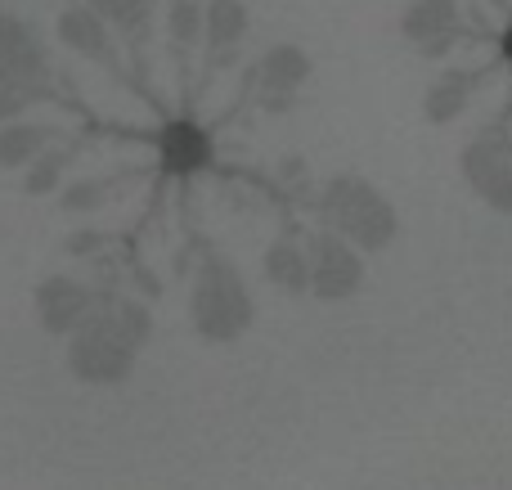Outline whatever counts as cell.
Listing matches in <instances>:
<instances>
[{
	"instance_id": "1",
	"label": "cell",
	"mask_w": 512,
	"mask_h": 490,
	"mask_svg": "<svg viewBox=\"0 0 512 490\" xmlns=\"http://www.w3.org/2000/svg\"><path fill=\"white\" fill-rule=\"evenodd\" d=\"M68 338L72 378L90 387H117L135 374V360H140L144 342L153 338V315L135 297L95 293Z\"/></svg>"
},
{
	"instance_id": "2",
	"label": "cell",
	"mask_w": 512,
	"mask_h": 490,
	"mask_svg": "<svg viewBox=\"0 0 512 490\" xmlns=\"http://www.w3.org/2000/svg\"><path fill=\"white\" fill-rule=\"evenodd\" d=\"M256 320V302L248 279L239 275L230 257L207 252L203 266L194 275V293H189V324L203 342H239Z\"/></svg>"
},
{
	"instance_id": "3",
	"label": "cell",
	"mask_w": 512,
	"mask_h": 490,
	"mask_svg": "<svg viewBox=\"0 0 512 490\" xmlns=\"http://www.w3.org/2000/svg\"><path fill=\"white\" fill-rule=\"evenodd\" d=\"M319 212L333 234H342L360 252H387L400 234V216L391 198L364 176H333L319 194Z\"/></svg>"
},
{
	"instance_id": "4",
	"label": "cell",
	"mask_w": 512,
	"mask_h": 490,
	"mask_svg": "<svg viewBox=\"0 0 512 490\" xmlns=\"http://www.w3.org/2000/svg\"><path fill=\"white\" fill-rule=\"evenodd\" d=\"M463 180L499 216H512V135L486 131L463 149Z\"/></svg>"
},
{
	"instance_id": "5",
	"label": "cell",
	"mask_w": 512,
	"mask_h": 490,
	"mask_svg": "<svg viewBox=\"0 0 512 490\" xmlns=\"http://www.w3.org/2000/svg\"><path fill=\"white\" fill-rule=\"evenodd\" d=\"M306 257H310V293L319 302H346L360 293L364 284V252L351 248L342 234L319 230L306 239Z\"/></svg>"
},
{
	"instance_id": "6",
	"label": "cell",
	"mask_w": 512,
	"mask_h": 490,
	"mask_svg": "<svg viewBox=\"0 0 512 490\" xmlns=\"http://www.w3.org/2000/svg\"><path fill=\"white\" fill-rule=\"evenodd\" d=\"M310 72H315V63H310V54L301 45L292 41L270 45L261 54V63H256V108L270 117L292 113L297 108V90L310 81Z\"/></svg>"
},
{
	"instance_id": "7",
	"label": "cell",
	"mask_w": 512,
	"mask_h": 490,
	"mask_svg": "<svg viewBox=\"0 0 512 490\" xmlns=\"http://www.w3.org/2000/svg\"><path fill=\"white\" fill-rule=\"evenodd\" d=\"M90 297H95V293H90L81 279L50 275V279H41V284H36V320H41L45 333L68 338V333L81 324V315H86Z\"/></svg>"
},
{
	"instance_id": "8",
	"label": "cell",
	"mask_w": 512,
	"mask_h": 490,
	"mask_svg": "<svg viewBox=\"0 0 512 490\" xmlns=\"http://www.w3.org/2000/svg\"><path fill=\"white\" fill-rule=\"evenodd\" d=\"M54 32H59V41L68 45L72 54H81V59H90V63H104V68L117 72L113 27H108L90 5H68L59 14V23H54Z\"/></svg>"
},
{
	"instance_id": "9",
	"label": "cell",
	"mask_w": 512,
	"mask_h": 490,
	"mask_svg": "<svg viewBox=\"0 0 512 490\" xmlns=\"http://www.w3.org/2000/svg\"><path fill=\"white\" fill-rule=\"evenodd\" d=\"M45 72H50V59H45V45L36 41V32L23 18L0 9V77L45 81Z\"/></svg>"
},
{
	"instance_id": "10",
	"label": "cell",
	"mask_w": 512,
	"mask_h": 490,
	"mask_svg": "<svg viewBox=\"0 0 512 490\" xmlns=\"http://www.w3.org/2000/svg\"><path fill=\"white\" fill-rule=\"evenodd\" d=\"M248 32H252V14L243 0H203V41L212 45L216 68H225L239 54Z\"/></svg>"
},
{
	"instance_id": "11",
	"label": "cell",
	"mask_w": 512,
	"mask_h": 490,
	"mask_svg": "<svg viewBox=\"0 0 512 490\" xmlns=\"http://www.w3.org/2000/svg\"><path fill=\"white\" fill-rule=\"evenodd\" d=\"M158 149H162V167L171 176H198V171L212 162V135L203 126H194L189 117L180 122H167L158 135Z\"/></svg>"
},
{
	"instance_id": "12",
	"label": "cell",
	"mask_w": 512,
	"mask_h": 490,
	"mask_svg": "<svg viewBox=\"0 0 512 490\" xmlns=\"http://www.w3.org/2000/svg\"><path fill=\"white\" fill-rule=\"evenodd\" d=\"M472 86H477V72L450 68L445 77H436L432 86H427V95H423V117H427L432 126L459 122V117L468 113V104H472Z\"/></svg>"
},
{
	"instance_id": "13",
	"label": "cell",
	"mask_w": 512,
	"mask_h": 490,
	"mask_svg": "<svg viewBox=\"0 0 512 490\" xmlns=\"http://www.w3.org/2000/svg\"><path fill=\"white\" fill-rule=\"evenodd\" d=\"M261 270L279 293H310V257H306V243H297L292 234L274 239L261 257Z\"/></svg>"
},
{
	"instance_id": "14",
	"label": "cell",
	"mask_w": 512,
	"mask_h": 490,
	"mask_svg": "<svg viewBox=\"0 0 512 490\" xmlns=\"http://www.w3.org/2000/svg\"><path fill=\"white\" fill-rule=\"evenodd\" d=\"M400 32L414 45L459 32V0H409L405 14H400Z\"/></svg>"
},
{
	"instance_id": "15",
	"label": "cell",
	"mask_w": 512,
	"mask_h": 490,
	"mask_svg": "<svg viewBox=\"0 0 512 490\" xmlns=\"http://www.w3.org/2000/svg\"><path fill=\"white\" fill-rule=\"evenodd\" d=\"M54 140V126L45 122H27V117H14V122H0V167L18 171Z\"/></svg>"
},
{
	"instance_id": "16",
	"label": "cell",
	"mask_w": 512,
	"mask_h": 490,
	"mask_svg": "<svg viewBox=\"0 0 512 490\" xmlns=\"http://www.w3.org/2000/svg\"><path fill=\"white\" fill-rule=\"evenodd\" d=\"M81 5H90L108 27H113V32L131 36V41H140V36L149 32L153 0H81Z\"/></svg>"
},
{
	"instance_id": "17",
	"label": "cell",
	"mask_w": 512,
	"mask_h": 490,
	"mask_svg": "<svg viewBox=\"0 0 512 490\" xmlns=\"http://www.w3.org/2000/svg\"><path fill=\"white\" fill-rule=\"evenodd\" d=\"M68 162H72V149H50V144H45V149L36 153L32 162H27V171H23V189H27L32 198L54 194V189L63 185V171H68Z\"/></svg>"
},
{
	"instance_id": "18",
	"label": "cell",
	"mask_w": 512,
	"mask_h": 490,
	"mask_svg": "<svg viewBox=\"0 0 512 490\" xmlns=\"http://www.w3.org/2000/svg\"><path fill=\"white\" fill-rule=\"evenodd\" d=\"M167 36L176 50H194L203 41V0H171L167 5Z\"/></svg>"
},
{
	"instance_id": "19",
	"label": "cell",
	"mask_w": 512,
	"mask_h": 490,
	"mask_svg": "<svg viewBox=\"0 0 512 490\" xmlns=\"http://www.w3.org/2000/svg\"><path fill=\"white\" fill-rule=\"evenodd\" d=\"M41 99H50L45 81H14V77H0V122H14V117H23L27 108L41 104Z\"/></svg>"
},
{
	"instance_id": "20",
	"label": "cell",
	"mask_w": 512,
	"mask_h": 490,
	"mask_svg": "<svg viewBox=\"0 0 512 490\" xmlns=\"http://www.w3.org/2000/svg\"><path fill=\"white\" fill-rule=\"evenodd\" d=\"M108 194H113V180H72L68 189H63L59 207L63 212H95V207L108 203Z\"/></svg>"
},
{
	"instance_id": "21",
	"label": "cell",
	"mask_w": 512,
	"mask_h": 490,
	"mask_svg": "<svg viewBox=\"0 0 512 490\" xmlns=\"http://www.w3.org/2000/svg\"><path fill=\"white\" fill-rule=\"evenodd\" d=\"M99 248H104V234L99 230H72L68 239H63V252H68V257H95Z\"/></svg>"
}]
</instances>
